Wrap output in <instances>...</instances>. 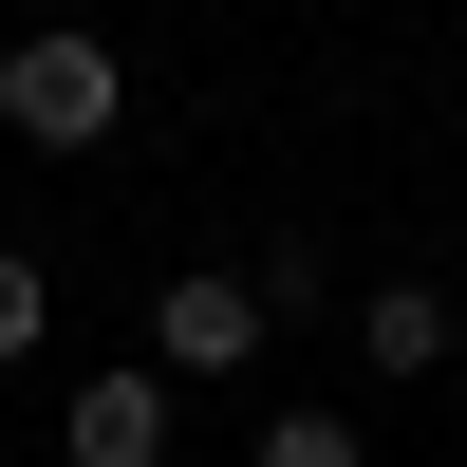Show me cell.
I'll return each mask as SVG.
<instances>
[{"label":"cell","instance_id":"1","mask_svg":"<svg viewBox=\"0 0 467 467\" xmlns=\"http://www.w3.org/2000/svg\"><path fill=\"white\" fill-rule=\"evenodd\" d=\"M112 112H131V57H112V37H19V57H0V131L19 150H112Z\"/></svg>","mask_w":467,"mask_h":467},{"label":"cell","instance_id":"4","mask_svg":"<svg viewBox=\"0 0 467 467\" xmlns=\"http://www.w3.org/2000/svg\"><path fill=\"white\" fill-rule=\"evenodd\" d=\"M356 356H374V374H431V356H449V299H431V281H374V299H356Z\"/></svg>","mask_w":467,"mask_h":467},{"label":"cell","instance_id":"2","mask_svg":"<svg viewBox=\"0 0 467 467\" xmlns=\"http://www.w3.org/2000/svg\"><path fill=\"white\" fill-rule=\"evenodd\" d=\"M262 356V281L244 262H169L150 281V374H244Z\"/></svg>","mask_w":467,"mask_h":467},{"label":"cell","instance_id":"6","mask_svg":"<svg viewBox=\"0 0 467 467\" xmlns=\"http://www.w3.org/2000/svg\"><path fill=\"white\" fill-rule=\"evenodd\" d=\"M37 337H57V281H37V262H19V244H0V374H19V356H37Z\"/></svg>","mask_w":467,"mask_h":467},{"label":"cell","instance_id":"3","mask_svg":"<svg viewBox=\"0 0 467 467\" xmlns=\"http://www.w3.org/2000/svg\"><path fill=\"white\" fill-rule=\"evenodd\" d=\"M57 449L75 467H169V374H150V356L75 374V393H57Z\"/></svg>","mask_w":467,"mask_h":467},{"label":"cell","instance_id":"5","mask_svg":"<svg viewBox=\"0 0 467 467\" xmlns=\"http://www.w3.org/2000/svg\"><path fill=\"white\" fill-rule=\"evenodd\" d=\"M244 467H374V431H356V411H262Z\"/></svg>","mask_w":467,"mask_h":467}]
</instances>
